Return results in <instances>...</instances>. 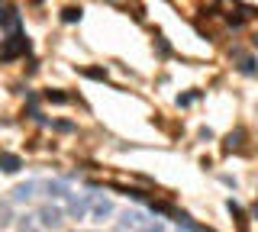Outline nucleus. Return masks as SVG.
I'll return each mask as SVG.
<instances>
[{
    "mask_svg": "<svg viewBox=\"0 0 258 232\" xmlns=\"http://www.w3.org/2000/svg\"><path fill=\"white\" fill-rule=\"evenodd\" d=\"M29 52V39L20 33V29H13V36H7L4 42H0V58L4 61H10L16 58V55H26Z\"/></svg>",
    "mask_w": 258,
    "mask_h": 232,
    "instance_id": "obj_1",
    "label": "nucleus"
},
{
    "mask_svg": "<svg viewBox=\"0 0 258 232\" xmlns=\"http://www.w3.org/2000/svg\"><path fill=\"white\" fill-rule=\"evenodd\" d=\"M116 229H161V222H152V219H145L142 213H126L123 219L116 222Z\"/></svg>",
    "mask_w": 258,
    "mask_h": 232,
    "instance_id": "obj_2",
    "label": "nucleus"
},
{
    "mask_svg": "<svg viewBox=\"0 0 258 232\" xmlns=\"http://www.w3.org/2000/svg\"><path fill=\"white\" fill-rule=\"evenodd\" d=\"M39 226L58 229L61 226V210H58V206H42V210H39Z\"/></svg>",
    "mask_w": 258,
    "mask_h": 232,
    "instance_id": "obj_3",
    "label": "nucleus"
},
{
    "mask_svg": "<svg viewBox=\"0 0 258 232\" xmlns=\"http://www.w3.org/2000/svg\"><path fill=\"white\" fill-rule=\"evenodd\" d=\"M36 190H39V184H36V181H26V184H20V187L13 190V200H20V203H29V200L36 197Z\"/></svg>",
    "mask_w": 258,
    "mask_h": 232,
    "instance_id": "obj_4",
    "label": "nucleus"
},
{
    "mask_svg": "<svg viewBox=\"0 0 258 232\" xmlns=\"http://www.w3.org/2000/svg\"><path fill=\"white\" fill-rule=\"evenodd\" d=\"M20 168H23L20 155H10V151H4V155H0V171H7V174H16Z\"/></svg>",
    "mask_w": 258,
    "mask_h": 232,
    "instance_id": "obj_5",
    "label": "nucleus"
},
{
    "mask_svg": "<svg viewBox=\"0 0 258 232\" xmlns=\"http://www.w3.org/2000/svg\"><path fill=\"white\" fill-rule=\"evenodd\" d=\"M45 190H48V197H52V200H68V197H71L68 187H64V184H58V181H48Z\"/></svg>",
    "mask_w": 258,
    "mask_h": 232,
    "instance_id": "obj_6",
    "label": "nucleus"
},
{
    "mask_svg": "<svg viewBox=\"0 0 258 232\" xmlns=\"http://www.w3.org/2000/svg\"><path fill=\"white\" fill-rule=\"evenodd\" d=\"M68 213H71V216H78V219H81V216L87 213V200H78L75 194H71V197H68Z\"/></svg>",
    "mask_w": 258,
    "mask_h": 232,
    "instance_id": "obj_7",
    "label": "nucleus"
},
{
    "mask_svg": "<svg viewBox=\"0 0 258 232\" xmlns=\"http://www.w3.org/2000/svg\"><path fill=\"white\" fill-rule=\"evenodd\" d=\"M0 26H4V29H20V17H16V10H4V13H0Z\"/></svg>",
    "mask_w": 258,
    "mask_h": 232,
    "instance_id": "obj_8",
    "label": "nucleus"
},
{
    "mask_svg": "<svg viewBox=\"0 0 258 232\" xmlns=\"http://www.w3.org/2000/svg\"><path fill=\"white\" fill-rule=\"evenodd\" d=\"M171 216H174V222H177V226H184V229H194V232H197V229H204L200 222H194L187 213H171Z\"/></svg>",
    "mask_w": 258,
    "mask_h": 232,
    "instance_id": "obj_9",
    "label": "nucleus"
},
{
    "mask_svg": "<svg viewBox=\"0 0 258 232\" xmlns=\"http://www.w3.org/2000/svg\"><path fill=\"white\" fill-rule=\"evenodd\" d=\"M242 139H245V132H242V129H239V132H229V139H226V148H229V151H232V148H242Z\"/></svg>",
    "mask_w": 258,
    "mask_h": 232,
    "instance_id": "obj_10",
    "label": "nucleus"
},
{
    "mask_svg": "<svg viewBox=\"0 0 258 232\" xmlns=\"http://www.w3.org/2000/svg\"><path fill=\"white\" fill-rule=\"evenodd\" d=\"M94 213H97V216H100V219H103V216H110V213H113V206H110V200H97V203H94Z\"/></svg>",
    "mask_w": 258,
    "mask_h": 232,
    "instance_id": "obj_11",
    "label": "nucleus"
},
{
    "mask_svg": "<svg viewBox=\"0 0 258 232\" xmlns=\"http://www.w3.org/2000/svg\"><path fill=\"white\" fill-rule=\"evenodd\" d=\"M45 100H52V103H68V94H58V91H48V94H45Z\"/></svg>",
    "mask_w": 258,
    "mask_h": 232,
    "instance_id": "obj_12",
    "label": "nucleus"
},
{
    "mask_svg": "<svg viewBox=\"0 0 258 232\" xmlns=\"http://www.w3.org/2000/svg\"><path fill=\"white\" fill-rule=\"evenodd\" d=\"M84 74H87V78H94V81H107V71H100V68H87Z\"/></svg>",
    "mask_w": 258,
    "mask_h": 232,
    "instance_id": "obj_13",
    "label": "nucleus"
},
{
    "mask_svg": "<svg viewBox=\"0 0 258 232\" xmlns=\"http://www.w3.org/2000/svg\"><path fill=\"white\" fill-rule=\"evenodd\" d=\"M239 68L245 71V74H255V61L252 58H239Z\"/></svg>",
    "mask_w": 258,
    "mask_h": 232,
    "instance_id": "obj_14",
    "label": "nucleus"
},
{
    "mask_svg": "<svg viewBox=\"0 0 258 232\" xmlns=\"http://www.w3.org/2000/svg\"><path fill=\"white\" fill-rule=\"evenodd\" d=\"M75 20H81V10H75V7H68V10H64V23H75Z\"/></svg>",
    "mask_w": 258,
    "mask_h": 232,
    "instance_id": "obj_15",
    "label": "nucleus"
},
{
    "mask_svg": "<svg viewBox=\"0 0 258 232\" xmlns=\"http://www.w3.org/2000/svg\"><path fill=\"white\" fill-rule=\"evenodd\" d=\"M7 222H10V206L0 203V226H7Z\"/></svg>",
    "mask_w": 258,
    "mask_h": 232,
    "instance_id": "obj_16",
    "label": "nucleus"
},
{
    "mask_svg": "<svg viewBox=\"0 0 258 232\" xmlns=\"http://www.w3.org/2000/svg\"><path fill=\"white\" fill-rule=\"evenodd\" d=\"M16 226H20V229H29V226H32V216H23V219L16 222Z\"/></svg>",
    "mask_w": 258,
    "mask_h": 232,
    "instance_id": "obj_17",
    "label": "nucleus"
},
{
    "mask_svg": "<svg viewBox=\"0 0 258 232\" xmlns=\"http://www.w3.org/2000/svg\"><path fill=\"white\" fill-rule=\"evenodd\" d=\"M255 45H258V36H255Z\"/></svg>",
    "mask_w": 258,
    "mask_h": 232,
    "instance_id": "obj_18",
    "label": "nucleus"
}]
</instances>
